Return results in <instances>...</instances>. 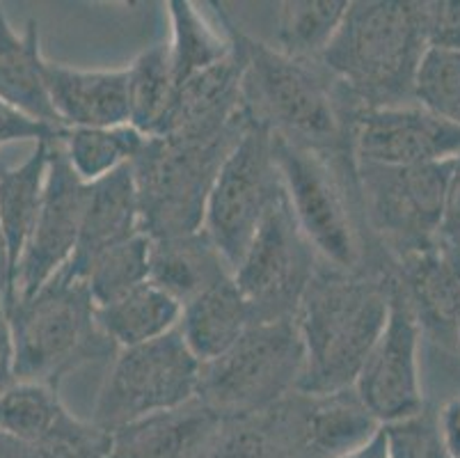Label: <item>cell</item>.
<instances>
[{"instance_id":"obj_1","label":"cell","mask_w":460,"mask_h":458,"mask_svg":"<svg viewBox=\"0 0 460 458\" xmlns=\"http://www.w3.org/2000/svg\"><path fill=\"white\" fill-rule=\"evenodd\" d=\"M390 280L392 264L341 271L319 259L296 310L305 346V369L296 392L330 394L353 388L387 321Z\"/></svg>"},{"instance_id":"obj_2","label":"cell","mask_w":460,"mask_h":458,"mask_svg":"<svg viewBox=\"0 0 460 458\" xmlns=\"http://www.w3.org/2000/svg\"><path fill=\"white\" fill-rule=\"evenodd\" d=\"M426 50V3L350 0L319 62L355 111H378L415 103Z\"/></svg>"},{"instance_id":"obj_3","label":"cell","mask_w":460,"mask_h":458,"mask_svg":"<svg viewBox=\"0 0 460 458\" xmlns=\"http://www.w3.org/2000/svg\"><path fill=\"white\" fill-rule=\"evenodd\" d=\"M243 108L273 136L323 151L353 157V120L358 111L321 62L294 60L273 44L243 32Z\"/></svg>"},{"instance_id":"obj_4","label":"cell","mask_w":460,"mask_h":458,"mask_svg":"<svg viewBox=\"0 0 460 458\" xmlns=\"http://www.w3.org/2000/svg\"><path fill=\"white\" fill-rule=\"evenodd\" d=\"M273 154L288 207L321 262L341 271L387 266L390 257L371 241L362 218L355 158L328 157L279 136Z\"/></svg>"},{"instance_id":"obj_5","label":"cell","mask_w":460,"mask_h":458,"mask_svg":"<svg viewBox=\"0 0 460 458\" xmlns=\"http://www.w3.org/2000/svg\"><path fill=\"white\" fill-rule=\"evenodd\" d=\"M248 126L250 117L243 112L216 131L170 133L145 140L131 163L142 234L158 241L202 229L213 182Z\"/></svg>"},{"instance_id":"obj_6","label":"cell","mask_w":460,"mask_h":458,"mask_svg":"<svg viewBox=\"0 0 460 458\" xmlns=\"http://www.w3.org/2000/svg\"><path fill=\"white\" fill-rule=\"evenodd\" d=\"M14 348V376L60 390L83 364L115 358V344L96 321L85 283L58 273L35 296L5 308Z\"/></svg>"},{"instance_id":"obj_7","label":"cell","mask_w":460,"mask_h":458,"mask_svg":"<svg viewBox=\"0 0 460 458\" xmlns=\"http://www.w3.org/2000/svg\"><path fill=\"white\" fill-rule=\"evenodd\" d=\"M305 346L296 317L259 321L199 367L198 399L223 419L266 413L298 390Z\"/></svg>"},{"instance_id":"obj_8","label":"cell","mask_w":460,"mask_h":458,"mask_svg":"<svg viewBox=\"0 0 460 458\" xmlns=\"http://www.w3.org/2000/svg\"><path fill=\"white\" fill-rule=\"evenodd\" d=\"M456 158L421 166L355 161L367 232L392 262L435 243Z\"/></svg>"},{"instance_id":"obj_9","label":"cell","mask_w":460,"mask_h":458,"mask_svg":"<svg viewBox=\"0 0 460 458\" xmlns=\"http://www.w3.org/2000/svg\"><path fill=\"white\" fill-rule=\"evenodd\" d=\"M199 367L179 328L142 346L119 348L99 390L92 422L115 434L137 419L179 409L198 397Z\"/></svg>"},{"instance_id":"obj_10","label":"cell","mask_w":460,"mask_h":458,"mask_svg":"<svg viewBox=\"0 0 460 458\" xmlns=\"http://www.w3.org/2000/svg\"><path fill=\"white\" fill-rule=\"evenodd\" d=\"M284 195L282 176L273 154V133L250 120L208 193L204 234L211 238L227 266H238L259 225Z\"/></svg>"},{"instance_id":"obj_11","label":"cell","mask_w":460,"mask_h":458,"mask_svg":"<svg viewBox=\"0 0 460 458\" xmlns=\"http://www.w3.org/2000/svg\"><path fill=\"white\" fill-rule=\"evenodd\" d=\"M319 257L300 232L287 193L259 225L232 277L259 321L296 317Z\"/></svg>"},{"instance_id":"obj_12","label":"cell","mask_w":460,"mask_h":458,"mask_svg":"<svg viewBox=\"0 0 460 458\" xmlns=\"http://www.w3.org/2000/svg\"><path fill=\"white\" fill-rule=\"evenodd\" d=\"M421 330L392 268L383 333L359 367L353 390L380 424L401 422L426 406L420 383Z\"/></svg>"},{"instance_id":"obj_13","label":"cell","mask_w":460,"mask_h":458,"mask_svg":"<svg viewBox=\"0 0 460 458\" xmlns=\"http://www.w3.org/2000/svg\"><path fill=\"white\" fill-rule=\"evenodd\" d=\"M85 202L87 184H83L76 172L71 170L60 138H56L51 142L40 216L16 271L12 302L35 296L71 262L81 237Z\"/></svg>"},{"instance_id":"obj_14","label":"cell","mask_w":460,"mask_h":458,"mask_svg":"<svg viewBox=\"0 0 460 458\" xmlns=\"http://www.w3.org/2000/svg\"><path fill=\"white\" fill-rule=\"evenodd\" d=\"M350 138L355 161L376 166H421L460 154V126L417 103L359 111Z\"/></svg>"},{"instance_id":"obj_15","label":"cell","mask_w":460,"mask_h":458,"mask_svg":"<svg viewBox=\"0 0 460 458\" xmlns=\"http://www.w3.org/2000/svg\"><path fill=\"white\" fill-rule=\"evenodd\" d=\"M394 275L420 323L421 337L445 351L458 348L456 317L460 308V247L435 238L433 246L392 262Z\"/></svg>"},{"instance_id":"obj_16","label":"cell","mask_w":460,"mask_h":458,"mask_svg":"<svg viewBox=\"0 0 460 458\" xmlns=\"http://www.w3.org/2000/svg\"><path fill=\"white\" fill-rule=\"evenodd\" d=\"M44 76L62 129L128 124L127 69H78L46 60Z\"/></svg>"},{"instance_id":"obj_17","label":"cell","mask_w":460,"mask_h":458,"mask_svg":"<svg viewBox=\"0 0 460 458\" xmlns=\"http://www.w3.org/2000/svg\"><path fill=\"white\" fill-rule=\"evenodd\" d=\"M220 427L223 418L195 397L179 409L117 428L108 458H202Z\"/></svg>"},{"instance_id":"obj_18","label":"cell","mask_w":460,"mask_h":458,"mask_svg":"<svg viewBox=\"0 0 460 458\" xmlns=\"http://www.w3.org/2000/svg\"><path fill=\"white\" fill-rule=\"evenodd\" d=\"M296 431L305 458H339L362 447L383 424L353 388L330 394H291Z\"/></svg>"},{"instance_id":"obj_19","label":"cell","mask_w":460,"mask_h":458,"mask_svg":"<svg viewBox=\"0 0 460 458\" xmlns=\"http://www.w3.org/2000/svg\"><path fill=\"white\" fill-rule=\"evenodd\" d=\"M140 202L131 163L111 172L94 184H87L81 237L71 262L62 268L69 277H81L87 264L117 243L140 234Z\"/></svg>"},{"instance_id":"obj_20","label":"cell","mask_w":460,"mask_h":458,"mask_svg":"<svg viewBox=\"0 0 460 458\" xmlns=\"http://www.w3.org/2000/svg\"><path fill=\"white\" fill-rule=\"evenodd\" d=\"M254 323L252 305L229 275L186 302L177 328L192 355L208 363L229 351Z\"/></svg>"},{"instance_id":"obj_21","label":"cell","mask_w":460,"mask_h":458,"mask_svg":"<svg viewBox=\"0 0 460 458\" xmlns=\"http://www.w3.org/2000/svg\"><path fill=\"white\" fill-rule=\"evenodd\" d=\"M44 69L46 58L41 56L35 21H28L23 32H16L0 7V101L31 120L62 129L49 99Z\"/></svg>"},{"instance_id":"obj_22","label":"cell","mask_w":460,"mask_h":458,"mask_svg":"<svg viewBox=\"0 0 460 458\" xmlns=\"http://www.w3.org/2000/svg\"><path fill=\"white\" fill-rule=\"evenodd\" d=\"M51 142L53 140L35 142V149L26 161L16 167L5 166V170L0 172V232L5 241L7 271H10V292H7L5 308L14 296L16 271H19L21 257L26 252L37 216H40Z\"/></svg>"},{"instance_id":"obj_23","label":"cell","mask_w":460,"mask_h":458,"mask_svg":"<svg viewBox=\"0 0 460 458\" xmlns=\"http://www.w3.org/2000/svg\"><path fill=\"white\" fill-rule=\"evenodd\" d=\"M229 275L232 268L204 229L186 237L152 241L149 283L170 293L181 308Z\"/></svg>"},{"instance_id":"obj_24","label":"cell","mask_w":460,"mask_h":458,"mask_svg":"<svg viewBox=\"0 0 460 458\" xmlns=\"http://www.w3.org/2000/svg\"><path fill=\"white\" fill-rule=\"evenodd\" d=\"M202 458H305L291 394L266 413L223 419V427Z\"/></svg>"},{"instance_id":"obj_25","label":"cell","mask_w":460,"mask_h":458,"mask_svg":"<svg viewBox=\"0 0 460 458\" xmlns=\"http://www.w3.org/2000/svg\"><path fill=\"white\" fill-rule=\"evenodd\" d=\"M181 305L147 280L122 298L96 308V321L115 348H133L165 337L181 321Z\"/></svg>"},{"instance_id":"obj_26","label":"cell","mask_w":460,"mask_h":458,"mask_svg":"<svg viewBox=\"0 0 460 458\" xmlns=\"http://www.w3.org/2000/svg\"><path fill=\"white\" fill-rule=\"evenodd\" d=\"M128 124L147 138L165 136L177 101L167 41L152 44L127 67Z\"/></svg>"},{"instance_id":"obj_27","label":"cell","mask_w":460,"mask_h":458,"mask_svg":"<svg viewBox=\"0 0 460 458\" xmlns=\"http://www.w3.org/2000/svg\"><path fill=\"white\" fill-rule=\"evenodd\" d=\"M346 10L349 0H284L278 5L275 49L294 60L319 62Z\"/></svg>"},{"instance_id":"obj_28","label":"cell","mask_w":460,"mask_h":458,"mask_svg":"<svg viewBox=\"0 0 460 458\" xmlns=\"http://www.w3.org/2000/svg\"><path fill=\"white\" fill-rule=\"evenodd\" d=\"M147 136L131 124L108 129H65L60 136L62 151L71 170L83 184H94L111 172L133 163Z\"/></svg>"},{"instance_id":"obj_29","label":"cell","mask_w":460,"mask_h":458,"mask_svg":"<svg viewBox=\"0 0 460 458\" xmlns=\"http://www.w3.org/2000/svg\"><path fill=\"white\" fill-rule=\"evenodd\" d=\"M167 16L172 25V40L167 41V49L177 85L223 62L232 53L234 44L229 35H217L190 0H170Z\"/></svg>"},{"instance_id":"obj_30","label":"cell","mask_w":460,"mask_h":458,"mask_svg":"<svg viewBox=\"0 0 460 458\" xmlns=\"http://www.w3.org/2000/svg\"><path fill=\"white\" fill-rule=\"evenodd\" d=\"M149 255H152V238L140 232L128 241L117 243L102 255H96L78 280L85 283L96 308H103L147 283Z\"/></svg>"},{"instance_id":"obj_31","label":"cell","mask_w":460,"mask_h":458,"mask_svg":"<svg viewBox=\"0 0 460 458\" xmlns=\"http://www.w3.org/2000/svg\"><path fill=\"white\" fill-rule=\"evenodd\" d=\"M74 413L56 388L16 381L0 397V431L21 440H41L60 431Z\"/></svg>"},{"instance_id":"obj_32","label":"cell","mask_w":460,"mask_h":458,"mask_svg":"<svg viewBox=\"0 0 460 458\" xmlns=\"http://www.w3.org/2000/svg\"><path fill=\"white\" fill-rule=\"evenodd\" d=\"M111 434L76 415L49 438L21 440L0 431V458H108Z\"/></svg>"},{"instance_id":"obj_33","label":"cell","mask_w":460,"mask_h":458,"mask_svg":"<svg viewBox=\"0 0 460 458\" xmlns=\"http://www.w3.org/2000/svg\"><path fill=\"white\" fill-rule=\"evenodd\" d=\"M415 103L460 126V50H426L417 69Z\"/></svg>"},{"instance_id":"obj_34","label":"cell","mask_w":460,"mask_h":458,"mask_svg":"<svg viewBox=\"0 0 460 458\" xmlns=\"http://www.w3.org/2000/svg\"><path fill=\"white\" fill-rule=\"evenodd\" d=\"M390 458H451L440 431V410L424 409L412 418L385 424Z\"/></svg>"},{"instance_id":"obj_35","label":"cell","mask_w":460,"mask_h":458,"mask_svg":"<svg viewBox=\"0 0 460 458\" xmlns=\"http://www.w3.org/2000/svg\"><path fill=\"white\" fill-rule=\"evenodd\" d=\"M62 131L65 129L31 120V117L19 112L16 108L7 106L5 101H0V147L16 140H56V138L62 136Z\"/></svg>"},{"instance_id":"obj_36","label":"cell","mask_w":460,"mask_h":458,"mask_svg":"<svg viewBox=\"0 0 460 458\" xmlns=\"http://www.w3.org/2000/svg\"><path fill=\"white\" fill-rule=\"evenodd\" d=\"M438 241L447 243V246L460 247V154L458 158H456L449 188H447L445 216H442Z\"/></svg>"},{"instance_id":"obj_37","label":"cell","mask_w":460,"mask_h":458,"mask_svg":"<svg viewBox=\"0 0 460 458\" xmlns=\"http://www.w3.org/2000/svg\"><path fill=\"white\" fill-rule=\"evenodd\" d=\"M14 383V348H12L10 321H7L5 301L0 298V397Z\"/></svg>"},{"instance_id":"obj_38","label":"cell","mask_w":460,"mask_h":458,"mask_svg":"<svg viewBox=\"0 0 460 458\" xmlns=\"http://www.w3.org/2000/svg\"><path fill=\"white\" fill-rule=\"evenodd\" d=\"M440 431L451 458H460V399H451L440 410Z\"/></svg>"},{"instance_id":"obj_39","label":"cell","mask_w":460,"mask_h":458,"mask_svg":"<svg viewBox=\"0 0 460 458\" xmlns=\"http://www.w3.org/2000/svg\"><path fill=\"white\" fill-rule=\"evenodd\" d=\"M339 458H390V449H387V436H385V428L380 427L376 431V436L371 440H367L362 447L353 449V452L344 454Z\"/></svg>"},{"instance_id":"obj_40","label":"cell","mask_w":460,"mask_h":458,"mask_svg":"<svg viewBox=\"0 0 460 458\" xmlns=\"http://www.w3.org/2000/svg\"><path fill=\"white\" fill-rule=\"evenodd\" d=\"M5 170V163L0 161V172ZM7 292H10V271H7V252L5 241H3V232H0V298L7 301Z\"/></svg>"},{"instance_id":"obj_41","label":"cell","mask_w":460,"mask_h":458,"mask_svg":"<svg viewBox=\"0 0 460 458\" xmlns=\"http://www.w3.org/2000/svg\"><path fill=\"white\" fill-rule=\"evenodd\" d=\"M456 342H458V348H460V308H458V317H456Z\"/></svg>"}]
</instances>
